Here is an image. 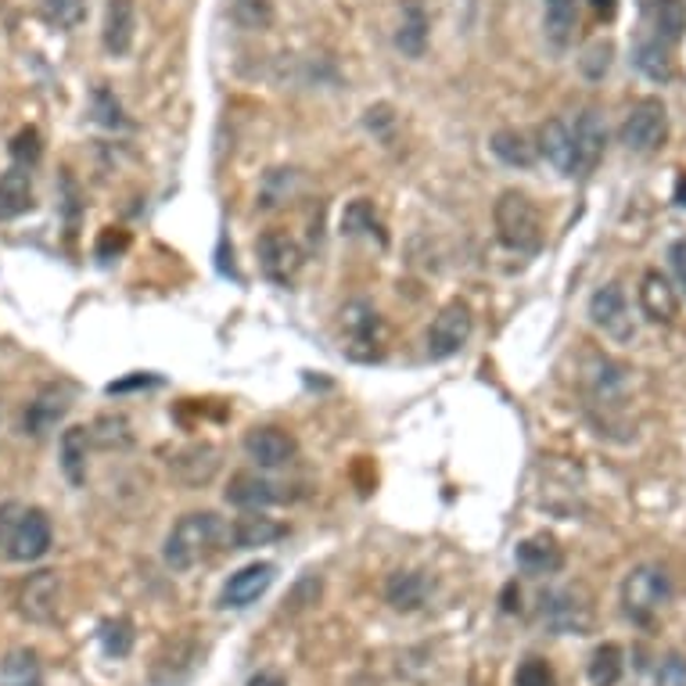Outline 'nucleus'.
<instances>
[{
  "label": "nucleus",
  "mask_w": 686,
  "mask_h": 686,
  "mask_svg": "<svg viewBox=\"0 0 686 686\" xmlns=\"http://www.w3.org/2000/svg\"><path fill=\"white\" fill-rule=\"evenodd\" d=\"M126 249H129V235H126V230L105 227V230H101L98 244H94V255L101 259V263H112V259H119Z\"/></svg>",
  "instance_id": "44"
},
{
  "label": "nucleus",
  "mask_w": 686,
  "mask_h": 686,
  "mask_svg": "<svg viewBox=\"0 0 686 686\" xmlns=\"http://www.w3.org/2000/svg\"><path fill=\"white\" fill-rule=\"evenodd\" d=\"M539 622L550 632H558V637H568V632H579L582 637L593 622V611L572 590H547L539 597Z\"/></svg>",
  "instance_id": "10"
},
{
  "label": "nucleus",
  "mask_w": 686,
  "mask_h": 686,
  "mask_svg": "<svg viewBox=\"0 0 686 686\" xmlns=\"http://www.w3.org/2000/svg\"><path fill=\"white\" fill-rule=\"evenodd\" d=\"M0 686H41V662L33 651H11L0 662Z\"/></svg>",
  "instance_id": "34"
},
{
  "label": "nucleus",
  "mask_w": 686,
  "mask_h": 686,
  "mask_svg": "<svg viewBox=\"0 0 686 686\" xmlns=\"http://www.w3.org/2000/svg\"><path fill=\"white\" fill-rule=\"evenodd\" d=\"M255 255H259V270H263V277L274 281V284H284V288L299 277V270L306 263L299 241L288 238L284 230H266V235L255 241Z\"/></svg>",
  "instance_id": "9"
},
{
  "label": "nucleus",
  "mask_w": 686,
  "mask_h": 686,
  "mask_svg": "<svg viewBox=\"0 0 686 686\" xmlns=\"http://www.w3.org/2000/svg\"><path fill=\"white\" fill-rule=\"evenodd\" d=\"M244 453H249V460H255L259 468L274 471V468H288L295 453H299V443H295L291 432L277 428V424H255L244 435Z\"/></svg>",
  "instance_id": "13"
},
{
  "label": "nucleus",
  "mask_w": 686,
  "mask_h": 686,
  "mask_svg": "<svg viewBox=\"0 0 686 686\" xmlns=\"http://www.w3.org/2000/svg\"><path fill=\"white\" fill-rule=\"evenodd\" d=\"M224 533H227V525L219 522L213 511L184 514L162 542L165 568H173V572H191L194 564H202L219 542H224Z\"/></svg>",
  "instance_id": "2"
},
{
  "label": "nucleus",
  "mask_w": 686,
  "mask_h": 686,
  "mask_svg": "<svg viewBox=\"0 0 686 686\" xmlns=\"http://www.w3.org/2000/svg\"><path fill=\"white\" fill-rule=\"evenodd\" d=\"M432 590H435V579L428 572H396V575H388L385 582V601L396 607V611H421L424 604H428L432 597Z\"/></svg>",
  "instance_id": "21"
},
{
  "label": "nucleus",
  "mask_w": 686,
  "mask_h": 686,
  "mask_svg": "<svg viewBox=\"0 0 686 686\" xmlns=\"http://www.w3.org/2000/svg\"><path fill=\"white\" fill-rule=\"evenodd\" d=\"M90 108H94V119L101 126H108V129H126L129 126L126 112L119 105V98H115L108 87H98L94 90V98H90Z\"/></svg>",
  "instance_id": "40"
},
{
  "label": "nucleus",
  "mask_w": 686,
  "mask_h": 686,
  "mask_svg": "<svg viewBox=\"0 0 686 686\" xmlns=\"http://www.w3.org/2000/svg\"><path fill=\"white\" fill-rule=\"evenodd\" d=\"M493 224L503 249L536 255L542 249V216L525 191H503L493 205Z\"/></svg>",
  "instance_id": "3"
},
{
  "label": "nucleus",
  "mask_w": 686,
  "mask_h": 686,
  "mask_svg": "<svg viewBox=\"0 0 686 686\" xmlns=\"http://www.w3.org/2000/svg\"><path fill=\"white\" fill-rule=\"evenodd\" d=\"M618 140L637 151V155H654L658 148H665L668 140V108L662 98H640L637 105L629 108L618 129Z\"/></svg>",
  "instance_id": "5"
},
{
  "label": "nucleus",
  "mask_w": 686,
  "mask_h": 686,
  "mask_svg": "<svg viewBox=\"0 0 686 686\" xmlns=\"http://www.w3.org/2000/svg\"><path fill=\"white\" fill-rule=\"evenodd\" d=\"M542 30H547V41L564 50L575 41L579 30V4L575 0H542Z\"/></svg>",
  "instance_id": "30"
},
{
  "label": "nucleus",
  "mask_w": 686,
  "mask_h": 686,
  "mask_svg": "<svg viewBox=\"0 0 686 686\" xmlns=\"http://www.w3.org/2000/svg\"><path fill=\"white\" fill-rule=\"evenodd\" d=\"M626 672V654L618 643H601L590 658V683L593 686H618Z\"/></svg>",
  "instance_id": "33"
},
{
  "label": "nucleus",
  "mask_w": 686,
  "mask_h": 686,
  "mask_svg": "<svg viewBox=\"0 0 686 686\" xmlns=\"http://www.w3.org/2000/svg\"><path fill=\"white\" fill-rule=\"evenodd\" d=\"M342 331H345V353L348 359H359V364H374L381 359V339H385V323L378 317V309L370 302L356 299L342 309Z\"/></svg>",
  "instance_id": "6"
},
{
  "label": "nucleus",
  "mask_w": 686,
  "mask_h": 686,
  "mask_svg": "<svg viewBox=\"0 0 686 686\" xmlns=\"http://www.w3.org/2000/svg\"><path fill=\"white\" fill-rule=\"evenodd\" d=\"M87 453H90V432L83 428V424L65 428L58 457H61V475L69 478V485H76V489L87 482Z\"/></svg>",
  "instance_id": "31"
},
{
  "label": "nucleus",
  "mask_w": 686,
  "mask_h": 686,
  "mask_svg": "<svg viewBox=\"0 0 686 686\" xmlns=\"http://www.w3.org/2000/svg\"><path fill=\"white\" fill-rule=\"evenodd\" d=\"M90 443L101 449H126L134 443V432H129V421L123 413H105V418H98L94 428H90Z\"/></svg>",
  "instance_id": "35"
},
{
  "label": "nucleus",
  "mask_w": 686,
  "mask_h": 686,
  "mask_svg": "<svg viewBox=\"0 0 686 686\" xmlns=\"http://www.w3.org/2000/svg\"><path fill=\"white\" fill-rule=\"evenodd\" d=\"M428 30H432L428 11H424L418 0H407L403 22H399V30H396V47L413 61L424 58V50H428Z\"/></svg>",
  "instance_id": "28"
},
{
  "label": "nucleus",
  "mask_w": 686,
  "mask_h": 686,
  "mask_svg": "<svg viewBox=\"0 0 686 686\" xmlns=\"http://www.w3.org/2000/svg\"><path fill=\"white\" fill-rule=\"evenodd\" d=\"M270 19H274L270 0H235V22L244 30H266Z\"/></svg>",
  "instance_id": "41"
},
{
  "label": "nucleus",
  "mask_w": 686,
  "mask_h": 686,
  "mask_svg": "<svg viewBox=\"0 0 686 686\" xmlns=\"http://www.w3.org/2000/svg\"><path fill=\"white\" fill-rule=\"evenodd\" d=\"M58 604H61V579L58 572H33L19 582L15 590V607L25 622L36 626H50L58 618Z\"/></svg>",
  "instance_id": "8"
},
{
  "label": "nucleus",
  "mask_w": 686,
  "mask_h": 686,
  "mask_svg": "<svg viewBox=\"0 0 686 686\" xmlns=\"http://www.w3.org/2000/svg\"><path fill=\"white\" fill-rule=\"evenodd\" d=\"M672 202H676L679 209H686V173L676 176V191H672Z\"/></svg>",
  "instance_id": "54"
},
{
  "label": "nucleus",
  "mask_w": 686,
  "mask_h": 686,
  "mask_svg": "<svg viewBox=\"0 0 686 686\" xmlns=\"http://www.w3.org/2000/svg\"><path fill=\"white\" fill-rule=\"evenodd\" d=\"M98 640H101V651L108 658H126L134 651V626H129L126 618H108V622H101Z\"/></svg>",
  "instance_id": "37"
},
{
  "label": "nucleus",
  "mask_w": 686,
  "mask_h": 686,
  "mask_svg": "<svg viewBox=\"0 0 686 686\" xmlns=\"http://www.w3.org/2000/svg\"><path fill=\"white\" fill-rule=\"evenodd\" d=\"M61 209H65V227H69V238L76 235V227H80V187H76V180L69 170H61Z\"/></svg>",
  "instance_id": "43"
},
{
  "label": "nucleus",
  "mask_w": 686,
  "mask_h": 686,
  "mask_svg": "<svg viewBox=\"0 0 686 686\" xmlns=\"http://www.w3.org/2000/svg\"><path fill=\"white\" fill-rule=\"evenodd\" d=\"M514 561L525 575H558L564 568V550L553 536H528L514 547Z\"/></svg>",
  "instance_id": "18"
},
{
  "label": "nucleus",
  "mask_w": 686,
  "mask_h": 686,
  "mask_svg": "<svg viewBox=\"0 0 686 686\" xmlns=\"http://www.w3.org/2000/svg\"><path fill=\"white\" fill-rule=\"evenodd\" d=\"M632 65L647 76L651 83H668L676 76V61H672V47L658 41L654 33H643L632 44Z\"/></svg>",
  "instance_id": "25"
},
{
  "label": "nucleus",
  "mask_w": 686,
  "mask_h": 686,
  "mask_svg": "<svg viewBox=\"0 0 686 686\" xmlns=\"http://www.w3.org/2000/svg\"><path fill=\"white\" fill-rule=\"evenodd\" d=\"M137 36V4L134 0H108L105 8V30H101V41L112 58L129 55Z\"/></svg>",
  "instance_id": "19"
},
{
  "label": "nucleus",
  "mask_w": 686,
  "mask_h": 686,
  "mask_svg": "<svg viewBox=\"0 0 686 686\" xmlns=\"http://www.w3.org/2000/svg\"><path fill=\"white\" fill-rule=\"evenodd\" d=\"M284 536V525L274 522V517H266L263 511H249L244 517H238L235 525L224 533V542L230 550H259V547H270V542H277Z\"/></svg>",
  "instance_id": "17"
},
{
  "label": "nucleus",
  "mask_w": 686,
  "mask_h": 686,
  "mask_svg": "<svg viewBox=\"0 0 686 686\" xmlns=\"http://www.w3.org/2000/svg\"><path fill=\"white\" fill-rule=\"evenodd\" d=\"M590 8L597 11L604 22H611L618 15V0H590Z\"/></svg>",
  "instance_id": "52"
},
{
  "label": "nucleus",
  "mask_w": 686,
  "mask_h": 686,
  "mask_svg": "<svg viewBox=\"0 0 686 686\" xmlns=\"http://www.w3.org/2000/svg\"><path fill=\"white\" fill-rule=\"evenodd\" d=\"M55 542L50 517L41 507H22V503H0V550L4 558L19 564L41 561Z\"/></svg>",
  "instance_id": "1"
},
{
  "label": "nucleus",
  "mask_w": 686,
  "mask_h": 686,
  "mask_svg": "<svg viewBox=\"0 0 686 686\" xmlns=\"http://www.w3.org/2000/svg\"><path fill=\"white\" fill-rule=\"evenodd\" d=\"M277 500H281L277 485L266 482L263 475H255V471L230 475V482H227V503H235V507H241V511H266V507H274Z\"/></svg>",
  "instance_id": "22"
},
{
  "label": "nucleus",
  "mask_w": 686,
  "mask_h": 686,
  "mask_svg": "<svg viewBox=\"0 0 686 686\" xmlns=\"http://www.w3.org/2000/svg\"><path fill=\"white\" fill-rule=\"evenodd\" d=\"M170 468L187 489H202V485H209L216 478V471H219V449L209 446V443L187 446L170 460Z\"/></svg>",
  "instance_id": "20"
},
{
  "label": "nucleus",
  "mask_w": 686,
  "mask_h": 686,
  "mask_svg": "<svg viewBox=\"0 0 686 686\" xmlns=\"http://www.w3.org/2000/svg\"><path fill=\"white\" fill-rule=\"evenodd\" d=\"M145 385H159V378H145V374H137V378L112 381L108 385V396H119V392H129V388H145Z\"/></svg>",
  "instance_id": "51"
},
{
  "label": "nucleus",
  "mask_w": 686,
  "mask_h": 686,
  "mask_svg": "<svg viewBox=\"0 0 686 686\" xmlns=\"http://www.w3.org/2000/svg\"><path fill=\"white\" fill-rule=\"evenodd\" d=\"M475 331V317H471V306L453 299L438 309V317L432 320L428 328V356L432 359H449L457 356L464 345H468Z\"/></svg>",
  "instance_id": "7"
},
{
  "label": "nucleus",
  "mask_w": 686,
  "mask_h": 686,
  "mask_svg": "<svg viewBox=\"0 0 686 686\" xmlns=\"http://www.w3.org/2000/svg\"><path fill=\"white\" fill-rule=\"evenodd\" d=\"M672 601V579L662 564H637L622 582V607L632 622L647 626Z\"/></svg>",
  "instance_id": "4"
},
{
  "label": "nucleus",
  "mask_w": 686,
  "mask_h": 686,
  "mask_svg": "<svg viewBox=\"0 0 686 686\" xmlns=\"http://www.w3.org/2000/svg\"><path fill=\"white\" fill-rule=\"evenodd\" d=\"M640 309L643 317L651 323H676L679 317V295L672 288V281L665 274H658V270H647L643 281H640Z\"/></svg>",
  "instance_id": "16"
},
{
  "label": "nucleus",
  "mask_w": 686,
  "mask_h": 686,
  "mask_svg": "<svg viewBox=\"0 0 686 686\" xmlns=\"http://www.w3.org/2000/svg\"><path fill=\"white\" fill-rule=\"evenodd\" d=\"M539 151L561 176L575 180V151H572V126L564 119H547L539 126Z\"/></svg>",
  "instance_id": "26"
},
{
  "label": "nucleus",
  "mask_w": 686,
  "mask_h": 686,
  "mask_svg": "<svg viewBox=\"0 0 686 686\" xmlns=\"http://www.w3.org/2000/svg\"><path fill=\"white\" fill-rule=\"evenodd\" d=\"M489 148H493L496 159L503 165H511V170H528V165H536L539 159V145H533V137H528L525 129H511V126L496 129V134L489 137Z\"/></svg>",
  "instance_id": "27"
},
{
  "label": "nucleus",
  "mask_w": 686,
  "mask_h": 686,
  "mask_svg": "<svg viewBox=\"0 0 686 686\" xmlns=\"http://www.w3.org/2000/svg\"><path fill=\"white\" fill-rule=\"evenodd\" d=\"M500 607H503L507 615L522 611V590H517V582H507V586H503V593H500Z\"/></svg>",
  "instance_id": "50"
},
{
  "label": "nucleus",
  "mask_w": 686,
  "mask_h": 686,
  "mask_svg": "<svg viewBox=\"0 0 686 686\" xmlns=\"http://www.w3.org/2000/svg\"><path fill=\"white\" fill-rule=\"evenodd\" d=\"M274 579H277V564L274 561L244 564L241 572H235L224 582V590H219V607H224V611H241V607H252L270 586H274Z\"/></svg>",
  "instance_id": "12"
},
{
  "label": "nucleus",
  "mask_w": 686,
  "mask_h": 686,
  "mask_svg": "<svg viewBox=\"0 0 686 686\" xmlns=\"http://www.w3.org/2000/svg\"><path fill=\"white\" fill-rule=\"evenodd\" d=\"M295 187H299V173L295 170H270L259 191V209H277L281 202H288Z\"/></svg>",
  "instance_id": "36"
},
{
  "label": "nucleus",
  "mask_w": 686,
  "mask_h": 686,
  "mask_svg": "<svg viewBox=\"0 0 686 686\" xmlns=\"http://www.w3.org/2000/svg\"><path fill=\"white\" fill-rule=\"evenodd\" d=\"M8 151H11V159H15V165H22V170H33V165L44 159V140H41V129H33V126L19 129Z\"/></svg>",
  "instance_id": "39"
},
{
  "label": "nucleus",
  "mask_w": 686,
  "mask_h": 686,
  "mask_svg": "<svg viewBox=\"0 0 686 686\" xmlns=\"http://www.w3.org/2000/svg\"><path fill=\"white\" fill-rule=\"evenodd\" d=\"M668 263H672V274L679 281V288L686 291V238L668 244Z\"/></svg>",
  "instance_id": "48"
},
{
  "label": "nucleus",
  "mask_w": 686,
  "mask_h": 686,
  "mask_svg": "<svg viewBox=\"0 0 686 686\" xmlns=\"http://www.w3.org/2000/svg\"><path fill=\"white\" fill-rule=\"evenodd\" d=\"M69 407H72L69 392H65L61 385H44L22 413V432L30 438H47L65 421Z\"/></svg>",
  "instance_id": "15"
},
{
  "label": "nucleus",
  "mask_w": 686,
  "mask_h": 686,
  "mask_svg": "<svg viewBox=\"0 0 686 686\" xmlns=\"http://www.w3.org/2000/svg\"><path fill=\"white\" fill-rule=\"evenodd\" d=\"M317 597H320V579H317V575H309V579H302V582H299V586H295L291 601H284V604H291V607H306V604H317Z\"/></svg>",
  "instance_id": "47"
},
{
  "label": "nucleus",
  "mask_w": 686,
  "mask_h": 686,
  "mask_svg": "<svg viewBox=\"0 0 686 686\" xmlns=\"http://www.w3.org/2000/svg\"><path fill=\"white\" fill-rule=\"evenodd\" d=\"M514 686H558V676L547 665V658H525L514 672Z\"/></svg>",
  "instance_id": "42"
},
{
  "label": "nucleus",
  "mask_w": 686,
  "mask_h": 686,
  "mask_svg": "<svg viewBox=\"0 0 686 686\" xmlns=\"http://www.w3.org/2000/svg\"><path fill=\"white\" fill-rule=\"evenodd\" d=\"M367 126H370L378 137H388V129L396 126V115H392V108H388V105L370 108V112H367Z\"/></svg>",
  "instance_id": "49"
},
{
  "label": "nucleus",
  "mask_w": 686,
  "mask_h": 686,
  "mask_svg": "<svg viewBox=\"0 0 686 686\" xmlns=\"http://www.w3.org/2000/svg\"><path fill=\"white\" fill-rule=\"evenodd\" d=\"M647 33H654L658 41L676 47L686 36V0H647Z\"/></svg>",
  "instance_id": "24"
},
{
  "label": "nucleus",
  "mask_w": 686,
  "mask_h": 686,
  "mask_svg": "<svg viewBox=\"0 0 686 686\" xmlns=\"http://www.w3.org/2000/svg\"><path fill=\"white\" fill-rule=\"evenodd\" d=\"M342 235L345 238H370V241H378L381 249L388 244L385 224H381V216H378V209H374L370 198H356V202L345 205V213H342Z\"/></svg>",
  "instance_id": "32"
},
{
  "label": "nucleus",
  "mask_w": 686,
  "mask_h": 686,
  "mask_svg": "<svg viewBox=\"0 0 686 686\" xmlns=\"http://www.w3.org/2000/svg\"><path fill=\"white\" fill-rule=\"evenodd\" d=\"M611 44H593L590 50H586V58H582V72L590 76V80H601V76L611 69Z\"/></svg>",
  "instance_id": "45"
},
{
  "label": "nucleus",
  "mask_w": 686,
  "mask_h": 686,
  "mask_svg": "<svg viewBox=\"0 0 686 686\" xmlns=\"http://www.w3.org/2000/svg\"><path fill=\"white\" fill-rule=\"evenodd\" d=\"M626 381H629V370L622 364H615L611 356H601L593 353L590 356V367H586V385L593 388V399H601V403H611L626 392Z\"/></svg>",
  "instance_id": "29"
},
{
  "label": "nucleus",
  "mask_w": 686,
  "mask_h": 686,
  "mask_svg": "<svg viewBox=\"0 0 686 686\" xmlns=\"http://www.w3.org/2000/svg\"><path fill=\"white\" fill-rule=\"evenodd\" d=\"M590 320H593V328H601L607 339H615V342H632V334H637L632 313H629V299L615 281L601 284V288L590 295Z\"/></svg>",
  "instance_id": "11"
},
{
  "label": "nucleus",
  "mask_w": 686,
  "mask_h": 686,
  "mask_svg": "<svg viewBox=\"0 0 686 686\" xmlns=\"http://www.w3.org/2000/svg\"><path fill=\"white\" fill-rule=\"evenodd\" d=\"M41 11H44L47 25H55V30L69 33V30H76V25L87 19V0H44Z\"/></svg>",
  "instance_id": "38"
},
{
  "label": "nucleus",
  "mask_w": 686,
  "mask_h": 686,
  "mask_svg": "<svg viewBox=\"0 0 686 686\" xmlns=\"http://www.w3.org/2000/svg\"><path fill=\"white\" fill-rule=\"evenodd\" d=\"M249 686H288L277 672H255V676L249 679Z\"/></svg>",
  "instance_id": "53"
},
{
  "label": "nucleus",
  "mask_w": 686,
  "mask_h": 686,
  "mask_svg": "<svg viewBox=\"0 0 686 686\" xmlns=\"http://www.w3.org/2000/svg\"><path fill=\"white\" fill-rule=\"evenodd\" d=\"M572 151H575V176H590L601 165L607 151V126L593 108H582L572 123Z\"/></svg>",
  "instance_id": "14"
},
{
  "label": "nucleus",
  "mask_w": 686,
  "mask_h": 686,
  "mask_svg": "<svg viewBox=\"0 0 686 686\" xmlns=\"http://www.w3.org/2000/svg\"><path fill=\"white\" fill-rule=\"evenodd\" d=\"M33 176L22 165H11V170L0 173V224H11L25 213H33Z\"/></svg>",
  "instance_id": "23"
},
{
  "label": "nucleus",
  "mask_w": 686,
  "mask_h": 686,
  "mask_svg": "<svg viewBox=\"0 0 686 686\" xmlns=\"http://www.w3.org/2000/svg\"><path fill=\"white\" fill-rule=\"evenodd\" d=\"M654 686H686V662L679 654H668L665 662L654 668Z\"/></svg>",
  "instance_id": "46"
}]
</instances>
